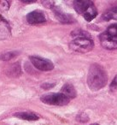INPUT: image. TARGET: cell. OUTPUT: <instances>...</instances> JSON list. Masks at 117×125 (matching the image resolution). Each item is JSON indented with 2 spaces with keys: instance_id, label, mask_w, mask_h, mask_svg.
<instances>
[{
  "instance_id": "cell-9",
  "label": "cell",
  "mask_w": 117,
  "mask_h": 125,
  "mask_svg": "<svg viewBox=\"0 0 117 125\" xmlns=\"http://www.w3.org/2000/svg\"><path fill=\"white\" fill-rule=\"evenodd\" d=\"M10 36V26L9 22L0 15V40H6Z\"/></svg>"
},
{
  "instance_id": "cell-12",
  "label": "cell",
  "mask_w": 117,
  "mask_h": 125,
  "mask_svg": "<svg viewBox=\"0 0 117 125\" xmlns=\"http://www.w3.org/2000/svg\"><path fill=\"white\" fill-rule=\"evenodd\" d=\"M15 116L18 118H21L23 120H28V121H36L38 120L39 116L36 115L33 112H30V111H21V112H16L14 114Z\"/></svg>"
},
{
  "instance_id": "cell-11",
  "label": "cell",
  "mask_w": 117,
  "mask_h": 125,
  "mask_svg": "<svg viewBox=\"0 0 117 125\" xmlns=\"http://www.w3.org/2000/svg\"><path fill=\"white\" fill-rule=\"evenodd\" d=\"M61 94H64L70 99L75 98L76 95H77V92H76L75 88L70 83H66L65 85H63V87L61 89Z\"/></svg>"
},
{
  "instance_id": "cell-14",
  "label": "cell",
  "mask_w": 117,
  "mask_h": 125,
  "mask_svg": "<svg viewBox=\"0 0 117 125\" xmlns=\"http://www.w3.org/2000/svg\"><path fill=\"white\" fill-rule=\"evenodd\" d=\"M18 52H8L5 53H3L0 55V60L2 61H10L14 57L18 55Z\"/></svg>"
},
{
  "instance_id": "cell-8",
  "label": "cell",
  "mask_w": 117,
  "mask_h": 125,
  "mask_svg": "<svg viewBox=\"0 0 117 125\" xmlns=\"http://www.w3.org/2000/svg\"><path fill=\"white\" fill-rule=\"evenodd\" d=\"M52 9H53V12L55 13L56 17L60 22L64 24H71V23L76 22V20L74 16L68 13H63L58 7H52Z\"/></svg>"
},
{
  "instance_id": "cell-5",
  "label": "cell",
  "mask_w": 117,
  "mask_h": 125,
  "mask_svg": "<svg viewBox=\"0 0 117 125\" xmlns=\"http://www.w3.org/2000/svg\"><path fill=\"white\" fill-rule=\"evenodd\" d=\"M40 100L43 103L50 105H66L69 103L70 99L61 93H51V94L42 95Z\"/></svg>"
},
{
  "instance_id": "cell-18",
  "label": "cell",
  "mask_w": 117,
  "mask_h": 125,
  "mask_svg": "<svg viewBox=\"0 0 117 125\" xmlns=\"http://www.w3.org/2000/svg\"><path fill=\"white\" fill-rule=\"evenodd\" d=\"M116 88V76L114 78V81L112 82L111 85H110V89L111 90H115Z\"/></svg>"
},
{
  "instance_id": "cell-3",
  "label": "cell",
  "mask_w": 117,
  "mask_h": 125,
  "mask_svg": "<svg viewBox=\"0 0 117 125\" xmlns=\"http://www.w3.org/2000/svg\"><path fill=\"white\" fill-rule=\"evenodd\" d=\"M102 46L107 50H115L117 46L116 23L110 25L104 32L99 35Z\"/></svg>"
},
{
  "instance_id": "cell-15",
  "label": "cell",
  "mask_w": 117,
  "mask_h": 125,
  "mask_svg": "<svg viewBox=\"0 0 117 125\" xmlns=\"http://www.w3.org/2000/svg\"><path fill=\"white\" fill-rule=\"evenodd\" d=\"M72 36H76V38L78 37H86V38H91L90 36V33L87 32L82 31V30H75V31L72 32L71 33Z\"/></svg>"
},
{
  "instance_id": "cell-20",
  "label": "cell",
  "mask_w": 117,
  "mask_h": 125,
  "mask_svg": "<svg viewBox=\"0 0 117 125\" xmlns=\"http://www.w3.org/2000/svg\"><path fill=\"white\" fill-rule=\"evenodd\" d=\"M90 125H99L98 123H93V124H90Z\"/></svg>"
},
{
  "instance_id": "cell-6",
  "label": "cell",
  "mask_w": 117,
  "mask_h": 125,
  "mask_svg": "<svg viewBox=\"0 0 117 125\" xmlns=\"http://www.w3.org/2000/svg\"><path fill=\"white\" fill-rule=\"evenodd\" d=\"M32 64L41 71H50L54 69V63L50 60L39 56H31L29 57Z\"/></svg>"
},
{
  "instance_id": "cell-16",
  "label": "cell",
  "mask_w": 117,
  "mask_h": 125,
  "mask_svg": "<svg viewBox=\"0 0 117 125\" xmlns=\"http://www.w3.org/2000/svg\"><path fill=\"white\" fill-rule=\"evenodd\" d=\"M76 121L79 122V123H87V122L89 121V116H88V115L86 114V113L81 112L77 115V116H76Z\"/></svg>"
},
{
  "instance_id": "cell-13",
  "label": "cell",
  "mask_w": 117,
  "mask_h": 125,
  "mask_svg": "<svg viewBox=\"0 0 117 125\" xmlns=\"http://www.w3.org/2000/svg\"><path fill=\"white\" fill-rule=\"evenodd\" d=\"M115 18H116V8L115 7L114 9L106 10L102 16L103 21H109V20L115 19Z\"/></svg>"
},
{
  "instance_id": "cell-10",
  "label": "cell",
  "mask_w": 117,
  "mask_h": 125,
  "mask_svg": "<svg viewBox=\"0 0 117 125\" xmlns=\"http://www.w3.org/2000/svg\"><path fill=\"white\" fill-rule=\"evenodd\" d=\"M6 75L10 77H19L21 75V68L20 62L12 63L5 71Z\"/></svg>"
},
{
  "instance_id": "cell-17",
  "label": "cell",
  "mask_w": 117,
  "mask_h": 125,
  "mask_svg": "<svg viewBox=\"0 0 117 125\" xmlns=\"http://www.w3.org/2000/svg\"><path fill=\"white\" fill-rule=\"evenodd\" d=\"M56 84L55 83H50V82H45V83L41 84V88L43 89H45V90H47V89H50L51 87H55Z\"/></svg>"
},
{
  "instance_id": "cell-19",
  "label": "cell",
  "mask_w": 117,
  "mask_h": 125,
  "mask_svg": "<svg viewBox=\"0 0 117 125\" xmlns=\"http://www.w3.org/2000/svg\"><path fill=\"white\" fill-rule=\"evenodd\" d=\"M22 2L25 3V4H33V3H34L35 1L33 0V1H26V0H22Z\"/></svg>"
},
{
  "instance_id": "cell-4",
  "label": "cell",
  "mask_w": 117,
  "mask_h": 125,
  "mask_svg": "<svg viewBox=\"0 0 117 125\" xmlns=\"http://www.w3.org/2000/svg\"><path fill=\"white\" fill-rule=\"evenodd\" d=\"M94 47V42L91 38L78 37L69 43V48L79 53H87Z\"/></svg>"
},
{
  "instance_id": "cell-7",
  "label": "cell",
  "mask_w": 117,
  "mask_h": 125,
  "mask_svg": "<svg viewBox=\"0 0 117 125\" xmlns=\"http://www.w3.org/2000/svg\"><path fill=\"white\" fill-rule=\"evenodd\" d=\"M26 19L29 24H39L46 21V17L41 10H33L28 13Z\"/></svg>"
},
{
  "instance_id": "cell-1",
  "label": "cell",
  "mask_w": 117,
  "mask_h": 125,
  "mask_svg": "<svg viewBox=\"0 0 117 125\" xmlns=\"http://www.w3.org/2000/svg\"><path fill=\"white\" fill-rule=\"evenodd\" d=\"M108 82V75L105 70L98 63L90 66L87 75V84L91 91H98L105 87Z\"/></svg>"
},
{
  "instance_id": "cell-2",
  "label": "cell",
  "mask_w": 117,
  "mask_h": 125,
  "mask_svg": "<svg viewBox=\"0 0 117 125\" xmlns=\"http://www.w3.org/2000/svg\"><path fill=\"white\" fill-rule=\"evenodd\" d=\"M74 8L76 12L82 15L87 21H91L98 16L95 4L89 0H76L74 2Z\"/></svg>"
}]
</instances>
